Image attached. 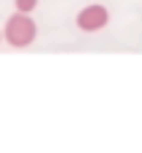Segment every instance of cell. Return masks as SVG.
<instances>
[{
  "mask_svg": "<svg viewBox=\"0 0 142 153\" xmlns=\"http://www.w3.org/2000/svg\"><path fill=\"white\" fill-rule=\"evenodd\" d=\"M14 6H16L19 14H33L36 6H38V0H14Z\"/></svg>",
  "mask_w": 142,
  "mask_h": 153,
  "instance_id": "3957f363",
  "label": "cell"
},
{
  "mask_svg": "<svg viewBox=\"0 0 142 153\" xmlns=\"http://www.w3.org/2000/svg\"><path fill=\"white\" fill-rule=\"evenodd\" d=\"M36 36H38V25H36V19L30 14H19L14 11L8 19H6V25H3V41L11 44L14 49H25L36 41Z\"/></svg>",
  "mask_w": 142,
  "mask_h": 153,
  "instance_id": "6da1fadb",
  "label": "cell"
},
{
  "mask_svg": "<svg viewBox=\"0 0 142 153\" xmlns=\"http://www.w3.org/2000/svg\"><path fill=\"white\" fill-rule=\"evenodd\" d=\"M74 22H77L79 30L96 33V30H101V27L109 25V11H107V6H101V3H90V6H85V8L77 11Z\"/></svg>",
  "mask_w": 142,
  "mask_h": 153,
  "instance_id": "7a4b0ae2",
  "label": "cell"
},
{
  "mask_svg": "<svg viewBox=\"0 0 142 153\" xmlns=\"http://www.w3.org/2000/svg\"><path fill=\"white\" fill-rule=\"evenodd\" d=\"M0 41H3V30H0Z\"/></svg>",
  "mask_w": 142,
  "mask_h": 153,
  "instance_id": "277c9868",
  "label": "cell"
}]
</instances>
